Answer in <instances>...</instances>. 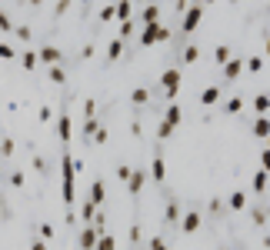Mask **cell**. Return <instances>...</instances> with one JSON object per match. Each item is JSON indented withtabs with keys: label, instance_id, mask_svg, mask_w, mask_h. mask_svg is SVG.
I'll return each instance as SVG.
<instances>
[{
	"label": "cell",
	"instance_id": "obj_1",
	"mask_svg": "<svg viewBox=\"0 0 270 250\" xmlns=\"http://www.w3.org/2000/svg\"><path fill=\"white\" fill-rule=\"evenodd\" d=\"M164 40H170V30H167V27H160V20H157V23H147V27L140 30V47L164 43Z\"/></svg>",
	"mask_w": 270,
	"mask_h": 250
},
{
	"label": "cell",
	"instance_id": "obj_2",
	"mask_svg": "<svg viewBox=\"0 0 270 250\" xmlns=\"http://www.w3.org/2000/svg\"><path fill=\"white\" fill-rule=\"evenodd\" d=\"M200 20H204V3H193V7L184 10V27H180V30H184V34H193Z\"/></svg>",
	"mask_w": 270,
	"mask_h": 250
},
{
	"label": "cell",
	"instance_id": "obj_3",
	"mask_svg": "<svg viewBox=\"0 0 270 250\" xmlns=\"http://www.w3.org/2000/svg\"><path fill=\"white\" fill-rule=\"evenodd\" d=\"M160 80H164V90H167V97L174 100L177 90H180V70H167V74H164Z\"/></svg>",
	"mask_w": 270,
	"mask_h": 250
},
{
	"label": "cell",
	"instance_id": "obj_4",
	"mask_svg": "<svg viewBox=\"0 0 270 250\" xmlns=\"http://www.w3.org/2000/svg\"><path fill=\"white\" fill-rule=\"evenodd\" d=\"M224 74H227V80H237L240 74H244V60H240V57H230L227 63H224Z\"/></svg>",
	"mask_w": 270,
	"mask_h": 250
},
{
	"label": "cell",
	"instance_id": "obj_5",
	"mask_svg": "<svg viewBox=\"0 0 270 250\" xmlns=\"http://www.w3.org/2000/svg\"><path fill=\"white\" fill-rule=\"evenodd\" d=\"M60 57H63V54H60L57 47H43V50H37V60L40 63H47V67H50V63H60Z\"/></svg>",
	"mask_w": 270,
	"mask_h": 250
},
{
	"label": "cell",
	"instance_id": "obj_6",
	"mask_svg": "<svg viewBox=\"0 0 270 250\" xmlns=\"http://www.w3.org/2000/svg\"><path fill=\"white\" fill-rule=\"evenodd\" d=\"M144 180H147L144 170H130V177H127V190H130V193H140V190H144Z\"/></svg>",
	"mask_w": 270,
	"mask_h": 250
},
{
	"label": "cell",
	"instance_id": "obj_7",
	"mask_svg": "<svg viewBox=\"0 0 270 250\" xmlns=\"http://www.w3.org/2000/svg\"><path fill=\"white\" fill-rule=\"evenodd\" d=\"M97 237H100V233L94 230V227H87V230L80 233V240H77V247L80 250H94V244H97Z\"/></svg>",
	"mask_w": 270,
	"mask_h": 250
},
{
	"label": "cell",
	"instance_id": "obj_8",
	"mask_svg": "<svg viewBox=\"0 0 270 250\" xmlns=\"http://www.w3.org/2000/svg\"><path fill=\"white\" fill-rule=\"evenodd\" d=\"M130 14H134V3H130V0H117V3H114V17L130 20Z\"/></svg>",
	"mask_w": 270,
	"mask_h": 250
},
{
	"label": "cell",
	"instance_id": "obj_9",
	"mask_svg": "<svg viewBox=\"0 0 270 250\" xmlns=\"http://www.w3.org/2000/svg\"><path fill=\"white\" fill-rule=\"evenodd\" d=\"M200 220H204V217H200V213H197V210H190V213H187V217H184V220H180V227H184V230H187V233H193V230H197V227H200Z\"/></svg>",
	"mask_w": 270,
	"mask_h": 250
},
{
	"label": "cell",
	"instance_id": "obj_10",
	"mask_svg": "<svg viewBox=\"0 0 270 250\" xmlns=\"http://www.w3.org/2000/svg\"><path fill=\"white\" fill-rule=\"evenodd\" d=\"M180 120H184V110L170 104V107H167V117H164V124H167V127H180Z\"/></svg>",
	"mask_w": 270,
	"mask_h": 250
},
{
	"label": "cell",
	"instance_id": "obj_11",
	"mask_svg": "<svg viewBox=\"0 0 270 250\" xmlns=\"http://www.w3.org/2000/svg\"><path fill=\"white\" fill-rule=\"evenodd\" d=\"M57 137H60V140H70V114H60L57 117Z\"/></svg>",
	"mask_w": 270,
	"mask_h": 250
},
{
	"label": "cell",
	"instance_id": "obj_12",
	"mask_svg": "<svg viewBox=\"0 0 270 250\" xmlns=\"http://www.w3.org/2000/svg\"><path fill=\"white\" fill-rule=\"evenodd\" d=\"M217 100H220V87H207V90L200 94V104H204V107H210Z\"/></svg>",
	"mask_w": 270,
	"mask_h": 250
},
{
	"label": "cell",
	"instance_id": "obj_13",
	"mask_svg": "<svg viewBox=\"0 0 270 250\" xmlns=\"http://www.w3.org/2000/svg\"><path fill=\"white\" fill-rule=\"evenodd\" d=\"M104 197H107L104 180H94V187H90V204H104Z\"/></svg>",
	"mask_w": 270,
	"mask_h": 250
},
{
	"label": "cell",
	"instance_id": "obj_14",
	"mask_svg": "<svg viewBox=\"0 0 270 250\" xmlns=\"http://www.w3.org/2000/svg\"><path fill=\"white\" fill-rule=\"evenodd\" d=\"M114 247H117V240L110 237V233H100L97 244H94V250H114Z\"/></svg>",
	"mask_w": 270,
	"mask_h": 250
},
{
	"label": "cell",
	"instance_id": "obj_15",
	"mask_svg": "<svg viewBox=\"0 0 270 250\" xmlns=\"http://www.w3.org/2000/svg\"><path fill=\"white\" fill-rule=\"evenodd\" d=\"M157 20H160V7L157 3H147L144 7V23H157Z\"/></svg>",
	"mask_w": 270,
	"mask_h": 250
},
{
	"label": "cell",
	"instance_id": "obj_16",
	"mask_svg": "<svg viewBox=\"0 0 270 250\" xmlns=\"http://www.w3.org/2000/svg\"><path fill=\"white\" fill-rule=\"evenodd\" d=\"M150 170H154V180H157V184H164V177H167V167H164V160H160V157H157L154 164H150Z\"/></svg>",
	"mask_w": 270,
	"mask_h": 250
},
{
	"label": "cell",
	"instance_id": "obj_17",
	"mask_svg": "<svg viewBox=\"0 0 270 250\" xmlns=\"http://www.w3.org/2000/svg\"><path fill=\"white\" fill-rule=\"evenodd\" d=\"M253 190H257V193L267 190V170H257V173H253Z\"/></svg>",
	"mask_w": 270,
	"mask_h": 250
},
{
	"label": "cell",
	"instance_id": "obj_18",
	"mask_svg": "<svg viewBox=\"0 0 270 250\" xmlns=\"http://www.w3.org/2000/svg\"><path fill=\"white\" fill-rule=\"evenodd\" d=\"M20 63H23L27 70H34V67L40 63V60H37V50H23V57H20Z\"/></svg>",
	"mask_w": 270,
	"mask_h": 250
},
{
	"label": "cell",
	"instance_id": "obj_19",
	"mask_svg": "<svg viewBox=\"0 0 270 250\" xmlns=\"http://www.w3.org/2000/svg\"><path fill=\"white\" fill-rule=\"evenodd\" d=\"M267 107H270V97L267 94H260L257 100H253V110H257L260 117H267Z\"/></svg>",
	"mask_w": 270,
	"mask_h": 250
},
{
	"label": "cell",
	"instance_id": "obj_20",
	"mask_svg": "<svg viewBox=\"0 0 270 250\" xmlns=\"http://www.w3.org/2000/svg\"><path fill=\"white\" fill-rule=\"evenodd\" d=\"M120 54H124V40L117 37V40H110V47H107V57H110V60H117Z\"/></svg>",
	"mask_w": 270,
	"mask_h": 250
},
{
	"label": "cell",
	"instance_id": "obj_21",
	"mask_svg": "<svg viewBox=\"0 0 270 250\" xmlns=\"http://www.w3.org/2000/svg\"><path fill=\"white\" fill-rule=\"evenodd\" d=\"M224 110H227V114H240V110H244V100H240V97H230V100L224 104Z\"/></svg>",
	"mask_w": 270,
	"mask_h": 250
},
{
	"label": "cell",
	"instance_id": "obj_22",
	"mask_svg": "<svg viewBox=\"0 0 270 250\" xmlns=\"http://www.w3.org/2000/svg\"><path fill=\"white\" fill-rule=\"evenodd\" d=\"M267 130H270V124H267V117H260L257 124H253V134L260 137V140H267Z\"/></svg>",
	"mask_w": 270,
	"mask_h": 250
},
{
	"label": "cell",
	"instance_id": "obj_23",
	"mask_svg": "<svg viewBox=\"0 0 270 250\" xmlns=\"http://www.w3.org/2000/svg\"><path fill=\"white\" fill-rule=\"evenodd\" d=\"M230 57H233V54H230V47H217V50H213V60H217L220 67H224V63H227Z\"/></svg>",
	"mask_w": 270,
	"mask_h": 250
},
{
	"label": "cell",
	"instance_id": "obj_24",
	"mask_svg": "<svg viewBox=\"0 0 270 250\" xmlns=\"http://www.w3.org/2000/svg\"><path fill=\"white\" fill-rule=\"evenodd\" d=\"M164 220H167V224H177V220H180V207H177V204H167V213H164Z\"/></svg>",
	"mask_w": 270,
	"mask_h": 250
},
{
	"label": "cell",
	"instance_id": "obj_25",
	"mask_svg": "<svg viewBox=\"0 0 270 250\" xmlns=\"http://www.w3.org/2000/svg\"><path fill=\"white\" fill-rule=\"evenodd\" d=\"M244 207H247V197H244V193H233L230 197V210H244Z\"/></svg>",
	"mask_w": 270,
	"mask_h": 250
},
{
	"label": "cell",
	"instance_id": "obj_26",
	"mask_svg": "<svg viewBox=\"0 0 270 250\" xmlns=\"http://www.w3.org/2000/svg\"><path fill=\"white\" fill-rule=\"evenodd\" d=\"M147 100H150V90H147V87H137L134 90V104H147Z\"/></svg>",
	"mask_w": 270,
	"mask_h": 250
},
{
	"label": "cell",
	"instance_id": "obj_27",
	"mask_svg": "<svg viewBox=\"0 0 270 250\" xmlns=\"http://www.w3.org/2000/svg\"><path fill=\"white\" fill-rule=\"evenodd\" d=\"M134 34V20H120V40H127Z\"/></svg>",
	"mask_w": 270,
	"mask_h": 250
},
{
	"label": "cell",
	"instance_id": "obj_28",
	"mask_svg": "<svg viewBox=\"0 0 270 250\" xmlns=\"http://www.w3.org/2000/svg\"><path fill=\"white\" fill-rule=\"evenodd\" d=\"M14 57H17V50L10 43H0V60H14Z\"/></svg>",
	"mask_w": 270,
	"mask_h": 250
},
{
	"label": "cell",
	"instance_id": "obj_29",
	"mask_svg": "<svg viewBox=\"0 0 270 250\" xmlns=\"http://www.w3.org/2000/svg\"><path fill=\"white\" fill-rule=\"evenodd\" d=\"M60 173H63V177H74V160H70V154L63 157V164H60Z\"/></svg>",
	"mask_w": 270,
	"mask_h": 250
},
{
	"label": "cell",
	"instance_id": "obj_30",
	"mask_svg": "<svg viewBox=\"0 0 270 250\" xmlns=\"http://www.w3.org/2000/svg\"><path fill=\"white\" fill-rule=\"evenodd\" d=\"M247 70L260 74V70H264V57H250V60H247Z\"/></svg>",
	"mask_w": 270,
	"mask_h": 250
},
{
	"label": "cell",
	"instance_id": "obj_31",
	"mask_svg": "<svg viewBox=\"0 0 270 250\" xmlns=\"http://www.w3.org/2000/svg\"><path fill=\"white\" fill-rule=\"evenodd\" d=\"M83 220H87V224H90V220H94V213H97V204H90V200H87V204H83Z\"/></svg>",
	"mask_w": 270,
	"mask_h": 250
},
{
	"label": "cell",
	"instance_id": "obj_32",
	"mask_svg": "<svg viewBox=\"0 0 270 250\" xmlns=\"http://www.w3.org/2000/svg\"><path fill=\"white\" fill-rule=\"evenodd\" d=\"M50 80H54V83H63V67L50 63Z\"/></svg>",
	"mask_w": 270,
	"mask_h": 250
},
{
	"label": "cell",
	"instance_id": "obj_33",
	"mask_svg": "<svg viewBox=\"0 0 270 250\" xmlns=\"http://www.w3.org/2000/svg\"><path fill=\"white\" fill-rule=\"evenodd\" d=\"M197 57H200V50H197V47H187V50H184V63H193Z\"/></svg>",
	"mask_w": 270,
	"mask_h": 250
},
{
	"label": "cell",
	"instance_id": "obj_34",
	"mask_svg": "<svg viewBox=\"0 0 270 250\" xmlns=\"http://www.w3.org/2000/svg\"><path fill=\"white\" fill-rule=\"evenodd\" d=\"M90 137H94L97 144H107V130H104V127H94V130H90Z\"/></svg>",
	"mask_w": 270,
	"mask_h": 250
},
{
	"label": "cell",
	"instance_id": "obj_35",
	"mask_svg": "<svg viewBox=\"0 0 270 250\" xmlns=\"http://www.w3.org/2000/svg\"><path fill=\"white\" fill-rule=\"evenodd\" d=\"M40 124H50V120H54V110H50V107H40Z\"/></svg>",
	"mask_w": 270,
	"mask_h": 250
},
{
	"label": "cell",
	"instance_id": "obj_36",
	"mask_svg": "<svg viewBox=\"0 0 270 250\" xmlns=\"http://www.w3.org/2000/svg\"><path fill=\"white\" fill-rule=\"evenodd\" d=\"M54 237V227L50 224H40V240H50Z\"/></svg>",
	"mask_w": 270,
	"mask_h": 250
},
{
	"label": "cell",
	"instance_id": "obj_37",
	"mask_svg": "<svg viewBox=\"0 0 270 250\" xmlns=\"http://www.w3.org/2000/svg\"><path fill=\"white\" fill-rule=\"evenodd\" d=\"M94 110H97V100H87V104H83V114H87V120H94Z\"/></svg>",
	"mask_w": 270,
	"mask_h": 250
},
{
	"label": "cell",
	"instance_id": "obj_38",
	"mask_svg": "<svg viewBox=\"0 0 270 250\" xmlns=\"http://www.w3.org/2000/svg\"><path fill=\"white\" fill-rule=\"evenodd\" d=\"M100 20L110 23V20H114V7H104V10H100Z\"/></svg>",
	"mask_w": 270,
	"mask_h": 250
},
{
	"label": "cell",
	"instance_id": "obj_39",
	"mask_svg": "<svg viewBox=\"0 0 270 250\" xmlns=\"http://www.w3.org/2000/svg\"><path fill=\"white\" fill-rule=\"evenodd\" d=\"M170 134H174V127H167V124H160V127H157V137H164V140H167Z\"/></svg>",
	"mask_w": 270,
	"mask_h": 250
},
{
	"label": "cell",
	"instance_id": "obj_40",
	"mask_svg": "<svg viewBox=\"0 0 270 250\" xmlns=\"http://www.w3.org/2000/svg\"><path fill=\"white\" fill-rule=\"evenodd\" d=\"M130 170H134V167H127V164H120V167H117V177H120V180H127V177H130Z\"/></svg>",
	"mask_w": 270,
	"mask_h": 250
},
{
	"label": "cell",
	"instance_id": "obj_41",
	"mask_svg": "<svg viewBox=\"0 0 270 250\" xmlns=\"http://www.w3.org/2000/svg\"><path fill=\"white\" fill-rule=\"evenodd\" d=\"M14 30H17L20 40H30V37H34V34H30V27H14Z\"/></svg>",
	"mask_w": 270,
	"mask_h": 250
},
{
	"label": "cell",
	"instance_id": "obj_42",
	"mask_svg": "<svg viewBox=\"0 0 270 250\" xmlns=\"http://www.w3.org/2000/svg\"><path fill=\"white\" fill-rule=\"evenodd\" d=\"M10 184H14V187H23V173H20V170H14V177H10Z\"/></svg>",
	"mask_w": 270,
	"mask_h": 250
},
{
	"label": "cell",
	"instance_id": "obj_43",
	"mask_svg": "<svg viewBox=\"0 0 270 250\" xmlns=\"http://www.w3.org/2000/svg\"><path fill=\"white\" fill-rule=\"evenodd\" d=\"M0 154H3V157L14 154V144H10V140H3V144H0Z\"/></svg>",
	"mask_w": 270,
	"mask_h": 250
},
{
	"label": "cell",
	"instance_id": "obj_44",
	"mask_svg": "<svg viewBox=\"0 0 270 250\" xmlns=\"http://www.w3.org/2000/svg\"><path fill=\"white\" fill-rule=\"evenodd\" d=\"M0 30H14V27H10V17H7V14H0Z\"/></svg>",
	"mask_w": 270,
	"mask_h": 250
},
{
	"label": "cell",
	"instance_id": "obj_45",
	"mask_svg": "<svg viewBox=\"0 0 270 250\" xmlns=\"http://www.w3.org/2000/svg\"><path fill=\"white\" fill-rule=\"evenodd\" d=\"M67 7H70V0H60V3H57V17H63V14H67Z\"/></svg>",
	"mask_w": 270,
	"mask_h": 250
},
{
	"label": "cell",
	"instance_id": "obj_46",
	"mask_svg": "<svg viewBox=\"0 0 270 250\" xmlns=\"http://www.w3.org/2000/svg\"><path fill=\"white\" fill-rule=\"evenodd\" d=\"M150 250H167V244L164 240H150Z\"/></svg>",
	"mask_w": 270,
	"mask_h": 250
},
{
	"label": "cell",
	"instance_id": "obj_47",
	"mask_svg": "<svg viewBox=\"0 0 270 250\" xmlns=\"http://www.w3.org/2000/svg\"><path fill=\"white\" fill-rule=\"evenodd\" d=\"M30 250H47V247H43V240H34V244H30Z\"/></svg>",
	"mask_w": 270,
	"mask_h": 250
},
{
	"label": "cell",
	"instance_id": "obj_48",
	"mask_svg": "<svg viewBox=\"0 0 270 250\" xmlns=\"http://www.w3.org/2000/svg\"><path fill=\"white\" fill-rule=\"evenodd\" d=\"M30 3H43V0H30Z\"/></svg>",
	"mask_w": 270,
	"mask_h": 250
},
{
	"label": "cell",
	"instance_id": "obj_49",
	"mask_svg": "<svg viewBox=\"0 0 270 250\" xmlns=\"http://www.w3.org/2000/svg\"><path fill=\"white\" fill-rule=\"evenodd\" d=\"M230 3H237V0H230Z\"/></svg>",
	"mask_w": 270,
	"mask_h": 250
}]
</instances>
